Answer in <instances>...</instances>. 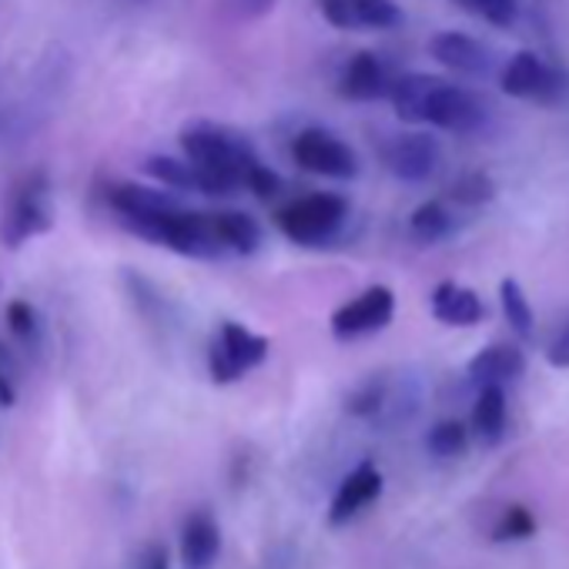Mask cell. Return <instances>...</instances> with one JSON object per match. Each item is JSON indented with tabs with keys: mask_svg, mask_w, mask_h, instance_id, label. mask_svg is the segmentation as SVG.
Wrapping results in <instances>:
<instances>
[{
	"mask_svg": "<svg viewBox=\"0 0 569 569\" xmlns=\"http://www.w3.org/2000/svg\"><path fill=\"white\" fill-rule=\"evenodd\" d=\"M268 349H271V342L264 336H254L238 322H224L218 329V339L211 342L208 372L218 386L238 382L244 372L258 369L268 359Z\"/></svg>",
	"mask_w": 569,
	"mask_h": 569,
	"instance_id": "cell-3",
	"label": "cell"
},
{
	"mask_svg": "<svg viewBox=\"0 0 569 569\" xmlns=\"http://www.w3.org/2000/svg\"><path fill=\"white\" fill-rule=\"evenodd\" d=\"M346 218H349V201L342 194L319 191V194L284 204L274 214V224L289 241L316 248V244H326L329 238H336V231L346 224Z\"/></svg>",
	"mask_w": 569,
	"mask_h": 569,
	"instance_id": "cell-2",
	"label": "cell"
},
{
	"mask_svg": "<svg viewBox=\"0 0 569 569\" xmlns=\"http://www.w3.org/2000/svg\"><path fill=\"white\" fill-rule=\"evenodd\" d=\"M108 204L118 211L121 224L148 218V214H161V211H171V208H181V201L171 191L144 188V184H114V188H108Z\"/></svg>",
	"mask_w": 569,
	"mask_h": 569,
	"instance_id": "cell-15",
	"label": "cell"
},
{
	"mask_svg": "<svg viewBox=\"0 0 569 569\" xmlns=\"http://www.w3.org/2000/svg\"><path fill=\"white\" fill-rule=\"evenodd\" d=\"M466 446H469V432H466V426L456 422V419H446V422H439V426L429 432V449H432L436 456H442V459L459 456Z\"/></svg>",
	"mask_w": 569,
	"mask_h": 569,
	"instance_id": "cell-25",
	"label": "cell"
},
{
	"mask_svg": "<svg viewBox=\"0 0 569 569\" xmlns=\"http://www.w3.org/2000/svg\"><path fill=\"white\" fill-rule=\"evenodd\" d=\"M382 161H386L389 174H396L399 181H409V184L429 181L432 171L439 168V141L422 131L396 134L382 148Z\"/></svg>",
	"mask_w": 569,
	"mask_h": 569,
	"instance_id": "cell-9",
	"label": "cell"
},
{
	"mask_svg": "<svg viewBox=\"0 0 569 569\" xmlns=\"http://www.w3.org/2000/svg\"><path fill=\"white\" fill-rule=\"evenodd\" d=\"M271 8H274V0H228V11L234 18H244V21L264 18Z\"/></svg>",
	"mask_w": 569,
	"mask_h": 569,
	"instance_id": "cell-31",
	"label": "cell"
},
{
	"mask_svg": "<svg viewBox=\"0 0 569 569\" xmlns=\"http://www.w3.org/2000/svg\"><path fill=\"white\" fill-rule=\"evenodd\" d=\"M214 224H218V234H221L224 251H234V254H251V251H258V244H261V228H258V221L248 218L244 211H214Z\"/></svg>",
	"mask_w": 569,
	"mask_h": 569,
	"instance_id": "cell-18",
	"label": "cell"
},
{
	"mask_svg": "<svg viewBox=\"0 0 569 569\" xmlns=\"http://www.w3.org/2000/svg\"><path fill=\"white\" fill-rule=\"evenodd\" d=\"M529 532H532V516L526 509H509V516L496 529V539H516V536H529Z\"/></svg>",
	"mask_w": 569,
	"mask_h": 569,
	"instance_id": "cell-30",
	"label": "cell"
},
{
	"mask_svg": "<svg viewBox=\"0 0 569 569\" xmlns=\"http://www.w3.org/2000/svg\"><path fill=\"white\" fill-rule=\"evenodd\" d=\"M499 306H502L506 322L516 329V336H532L536 316H532V306H529V299H526V292L519 289V281H516V278H502V281H499Z\"/></svg>",
	"mask_w": 569,
	"mask_h": 569,
	"instance_id": "cell-21",
	"label": "cell"
},
{
	"mask_svg": "<svg viewBox=\"0 0 569 569\" xmlns=\"http://www.w3.org/2000/svg\"><path fill=\"white\" fill-rule=\"evenodd\" d=\"M0 406H14V389L4 379V372H0Z\"/></svg>",
	"mask_w": 569,
	"mask_h": 569,
	"instance_id": "cell-33",
	"label": "cell"
},
{
	"mask_svg": "<svg viewBox=\"0 0 569 569\" xmlns=\"http://www.w3.org/2000/svg\"><path fill=\"white\" fill-rule=\"evenodd\" d=\"M51 224H54V218H51V184H48L44 171H34L18 184V191L11 198V208L4 214V224H0V234H4V241L11 248H18L28 238L51 231Z\"/></svg>",
	"mask_w": 569,
	"mask_h": 569,
	"instance_id": "cell-4",
	"label": "cell"
},
{
	"mask_svg": "<svg viewBox=\"0 0 569 569\" xmlns=\"http://www.w3.org/2000/svg\"><path fill=\"white\" fill-rule=\"evenodd\" d=\"M218 549H221V536H218V522L211 519V512H204V509L191 512L181 529L184 569H208L218 559Z\"/></svg>",
	"mask_w": 569,
	"mask_h": 569,
	"instance_id": "cell-16",
	"label": "cell"
},
{
	"mask_svg": "<svg viewBox=\"0 0 569 569\" xmlns=\"http://www.w3.org/2000/svg\"><path fill=\"white\" fill-rule=\"evenodd\" d=\"M486 121H489V104L476 91L436 78V84L429 91V101H426L422 124H432V128L452 131V134H472Z\"/></svg>",
	"mask_w": 569,
	"mask_h": 569,
	"instance_id": "cell-5",
	"label": "cell"
},
{
	"mask_svg": "<svg viewBox=\"0 0 569 569\" xmlns=\"http://www.w3.org/2000/svg\"><path fill=\"white\" fill-rule=\"evenodd\" d=\"M382 402H386V386L382 382H369V386H362L349 399V412H356V416H379Z\"/></svg>",
	"mask_w": 569,
	"mask_h": 569,
	"instance_id": "cell-27",
	"label": "cell"
},
{
	"mask_svg": "<svg viewBox=\"0 0 569 569\" xmlns=\"http://www.w3.org/2000/svg\"><path fill=\"white\" fill-rule=\"evenodd\" d=\"M502 94L516 98V101H539V104H556L562 98V91L569 88L566 74L552 64H546L539 54L532 51H519L509 58V64L502 68L499 78Z\"/></svg>",
	"mask_w": 569,
	"mask_h": 569,
	"instance_id": "cell-6",
	"label": "cell"
},
{
	"mask_svg": "<svg viewBox=\"0 0 569 569\" xmlns=\"http://www.w3.org/2000/svg\"><path fill=\"white\" fill-rule=\"evenodd\" d=\"M181 151L198 168V191L201 194H234L248 184L251 171L261 164L254 148L214 124H188L181 131Z\"/></svg>",
	"mask_w": 569,
	"mask_h": 569,
	"instance_id": "cell-1",
	"label": "cell"
},
{
	"mask_svg": "<svg viewBox=\"0 0 569 569\" xmlns=\"http://www.w3.org/2000/svg\"><path fill=\"white\" fill-rule=\"evenodd\" d=\"M292 158L299 168L312 171V174H322V178H339V181H349L359 174V158L356 151L339 141L336 134L322 131V128H306L302 134H296L292 141Z\"/></svg>",
	"mask_w": 569,
	"mask_h": 569,
	"instance_id": "cell-7",
	"label": "cell"
},
{
	"mask_svg": "<svg viewBox=\"0 0 569 569\" xmlns=\"http://www.w3.org/2000/svg\"><path fill=\"white\" fill-rule=\"evenodd\" d=\"M389 84H392V78H389L386 64L379 61V54L359 51L342 68L339 94L346 101H379V98H389Z\"/></svg>",
	"mask_w": 569,
	"mask_h": 569,
	"instance_id": "cell-12",
	"label": "cell"
},
{
	"mask_svg": "<svg viewBox=\"0 0 569 569\" xmlns=\"http://www.w3.org/2000/svg\"><path fill=\"white\" fill-rule=\"evenodd\" d=\"M432 316L442 326H456V329H469L479 326L486 319V306L472 289H462L456 281H439L432 292Z\"/></svg>",
	"mask_w": 569,
	"mask_h": 569,
	"instance_id": "cell-14",
	"label": "cell"
},
{
	"mask_svg": "<svg viewBox=\"0 0 569 569\" xmlns=\"http://www.w3.org/2000/svg\"><path fill=\"white\" fill-rule=\"evenodd\" d=\"M8 326H11V332L18 336V339H24V342H31L34 336H38V312L31 309V302H11L8 306Z\"/></svg>",
	"mask_w": 569,
	"mask_h": 569,
	"instance_id": "cell-26",
	"label": "cell"
},
{
	"mask_svg": "<svg viewBox=\"0 0 569 569\" xmlns=\"http://www.w3.org/2000/svg\"><path fill=\"white\" fill-rule=\"evenodd\" d=\"M144 171H148L154 181H161L164 188H174V191H198V168H194L188 158L178 161V158L154 154V158H148Z\"/></svg>",
	"mask_w": 569,
	"mask_h": 569,
	"instance_id": "cell-22",
	"label": "cell"
},
{
	"mask_svg": "<svg viewBox=\"0 0 569 569\" xmlns=\"http://www.w3.org/2000/svg\"><path fill=\"white\" fill-rule=\"evenodd\" d=\"M456 4L492 28H512L519 18V0H456Z\"/></svg>",
	"mask_w": 569,
	"mask_h": 569,
	"instance_id": "cell-24",
	"label": "cell"
},
{
	"mask_svg": "<svg viewBox=\"0 0 569 569\" xmlns=\"http://www.w3.org/2000/svg\"><path fill=\"white\" fill-rule=\"evenodd\" d=\"M396 316V292L389 284H372L359 299L346 302L332 312V336L339 342H352L372 332H382Z\"/></svg>",
	"mask_w": 569,
	"mask_h": 569,
	"instance_id": "cell-8",
	"label": "cell"
},
{
	"mask_svg": "<svg viewBox=\"0 0 569 569\" xmlns=\"http://www.w3.org/2000/svg\"><path fill=\"white\" fill-rule=\"evenodd\" d=\"M141 569H168V552H164L161 546H148Z\"/></svg>",
	"mask_w": 569,
	"mask_h": 569,
	"instance_id": "cell-32",
	"label": "cell"
},
{
	"mask_svg": "<svg viewBox=\"0 0 569 569\" xmlns=\"http://www.w3.org/2000/svg\"><path fill=\"white\" fill-rule=\"evenodd\" d=\"M546 362L556 369H569V316L562 319V326L552 332L549 346H546Z\"/></svg>",
	"mask_w": 569,
	"mask_h": 569,
	"instance_id": "cell-29",
	"label": "cell"
},
{
	"mask_svg": "<svg viewBox=\"0 0 569 569\" xmlns=\"http://www.w3.org/2000/svg\"><path fill=\"white\" fill-rule=\"evenodd\" d=\"M382 492V472L372 466V462H362L336 492L332 499V509H329V522L339 526V522H349L356 512H362L372 499H379Z\"/></svg>",
	"mask_w": 569,
	"mask_h": 569,
	"instance_id": "cell-13",
	"label": "cell"
},
{
	"mask_svg": "<svg viewBox=\"0 0 569 569\" xmlns=\"http://www.w3.org/2000/svg\"><path fill=\"white\" fill-rule=\"evenodd\" d=\"M522 352L516 349V346H506V342H499V346H486L472 362H469V379L476 382V386H506V382H512V379H519V372H522Z\"/></svg>",
	"mask_w": 569,
	"mask_h": 569,
	"instance_id": "cell-17",
	"label": "cell"
},
{
	"mask_svg": "<svg viewBox=\"0 0 569 569\" xmlns=\"http://www.w3.org/2000/svg\"><path fill=\"white\" fill-rule=\"evenodd\" d=\"M254 198H261V201H271L278 191H281V178L271 171V168H264V164H258L254 171H251V178H248V184H244Z\"/></svg>",
	"mask_w": 569,
	"mask_h": 569,
	"instance_id": "cell-28",
	"label": "cell"
},
{
	"mask_svg": "<svg viewBox=\"0 0 569 569\" xmlns=\"http://www.w3.org/2000/svg\"><path fill=\"white\" fill-rule=\"evenodd\" d=\"M479 399L472 406V426L486 442H496L506 429V392L502 386H479Z\"/></svg>",
	"mask_w": 569,
	"mask_h": 569,
	"instance_id": "cell-20",
	"label": "cell"
},
{
	"mask_svg": "<svg viewBox=\"0 0 569 569\" xmlns=\"http://www.w3.org/2000/svg\"><path fill=\"white\" fill-rule=\"evenodd\" d=\"M452 228H456V218H452V211L446 208V201H439V198L419 204V208L412 211V218H409V234H412L419 244H436V241L449 238Z\"/></svg>",
	"mask_w": 569,
	"mask_h": 569,
	"instance_id": "cell-19",
	"label": "cell"
},
{
	"mask_svg": "<svg viewBox=\"0 0 569 569\" xmlns=\"http://www.w3.org/2000/svg\"><path fill=\"white\" fill-rule=\"evenodd\" d=\"M319 8L339 31H389L402 24L396 0H319Z\"/></svg>",
	"mask_w": 569,
	"mask_h": 569,
	"instance_id": "cell-10",
	"label": "cell"
},
{
	"mask_svg": "<svg viewBox=\"0 0 569 569\" xmlns=\"http://www.w3.org/2000/svg\"><path fill=\"white\" fill-rule=\"evenodd\" d=\"M449 198H452L456 204L479 208V204H486V201H492V198H496V181H492L486 171H466L462 178H456V181H452Z\"/></svg>",
	"mask_w": 569,
	"mask_h": 569,
	"instance_id": "cell-23",
	"label": "cell"
},
{
	"mask_svg": "<svg viewBox=\"0 0 569 569\" xmlns=\"http://www.w3.org/2000/svg\"><path fill=\"white\" fill-rule=\"evenodd\" d=\"M429 54L456 71V74H466V78H486L492 71V51L472 38V34H459V31H442L429 41Z\"/></svg>",
	"mask_w": 569,
	"mask_h": 569,
	"instance_id": "cell-11",
	"label": "cell"
}]
</instances>
